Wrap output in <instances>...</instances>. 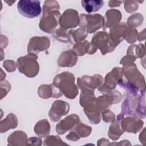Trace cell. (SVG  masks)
Listing matches in <instances>:
<instances>
[{
    "label": "cell",
    "mask_w": 146,
    "mask_h": 146,
    "mask_svg": "<svg viewBox=\"0 0 146 146\" xmlns=\"http://www.w3.org/2000/svg\"><path fill=\"white\" fill-rule=\"evenodd\" d=\"M59 5L56 1H46L43 7V17L40 20L39 27L43 31L50 33L58 25L57 19L60 13L58 10Z\"/></svg>",
    "instance_id": "1"
},
{
    "label": "cell",
    "mask_w": 146,
    "mask_h": 146,
    "mask_svg": "<svg viewBox=\"0 0 146 146\" xmlns=\"http://www.w3.org/2000/svg\"><path fill=\"white\" fill-rule=\"evenodd\" d=\"M74 76L70 72H62L54 78V84L67 98L73 99L78 93V90L74 83Z\"/></svg>",
    "instance_id": "2"
},
{
    "label": "cell",
    "mask_w": 146,
    "mask_h": 146,
    "mask_svg": "<svg viewBox=\"0 0 146 146\" xmlns=\"http://www.w3.org/2000/svg\"><path fill=\"white\" fill-rule=\"evenodd\" d=\"M37 56L34 54L21 57L17 60V66L21 72L26 76L33 78L38 74L39 65L36 59Z\"/></svg>",
    "instance_id": "3"
},
{
    "label": "cell",
    "mask_w": 146,
    "mask_h": 146,
    "mask_svg": "<svg viewBox=\"0 0 146 146\" xmlns=\"http://www.w3.org/2000/svg\"><path fill=\"white\" fill-rule=\"evenodd\" d=\"M17 8L22 15L29 18L39 16L42 11L39 1L21 0L18 2Z\"/></svg>",
    "instance_id": "4"
},
{
    "label": "cell",
    "mask_w": 146,
    "mask_h": 146,
    "mask_svg": "<svg viewBox=\"0 0 146 146\" xmlns=\"http://www.w3.org/2000/svg\"><path fill=\"white\" fill-rule=\"evenodd\" d=\"M80 22L79 25L86 29L87 31L90 33H94L98 29L101 28L104 23L103 17L99 14H82L80 15Z\"/></svg>",
    "instance_id": "5"
},
{
    "label": "cell",
    "mask_w": 146,
    "mask_h": 146,
    "mask_svg": "<svg viewBox=\"0 0 146 146\" xmlns=\"http://www.w3.org/2000/svg\"><path fill=\"white\" fill-rule=\"evenodd\" d=\"M78 12L74 9L66 10L59 19L62 27L64 28L75 27L79 24Z\"/></svg>",
    "instance_id": "6"
},
{
    "label": "cell",
    "mask_w": 146,
    "mask_h": 146,
    "mask_svg": "<svg viewBox=\"0 0 146 146\" xmlns=\"http://www.w3.org/2000/svg\"><path fill=\"white\" fill-rule=\"evenodd\" d=\"M69 111V104L66 102L57 100L54 103L49 112V116L52 121L59 120L61 116L65 115Z\"/></svg>",
    "instance_id": "7"
},
{
    "label": "cell",
    "mask_w": 146,
    "mask_h": 146,
    "mask_svg": "<svg viewBox=\"0 0 146 146\" xmlns=\"http://www.w3.org/2000/svg\"><path fill=\"white\" fill-rule=\"evenodd\" d=\"M49 40L45 37H34L30 40L28 46L29 52H36L43 51L48 48Z\"/></svg>",
    "instance_id": "8"
},
{
    "label": "cell",
    "mask_w": 146,
    "mask_h": 146,
    "mask_svg": "<svg viewBox=\"0 0 146 146\" xmlns=\"http://www.w3.org/2000/svg\"><path fill=\"white\" fill-rule=\"evenodd\" d=\"M108 41L107 33H103V31L99 32L96 35H95L92 39V43L98 46L100 50H102L103 54H105L110 51L107 45Z\"/></svg>",
    "instance_id": "9"
},
{
    "label": "cell",
    "mask_w": 146,
    "mask_h": 146,
    "mask_svg": "<svg viewBox=\"0 0 146 146\" xmlns=\"http://www.w3.org/2000/svg\"><path fill=\"white\" fill-rule=\"evenodd\" d=\"M121 15L120 11L116 9H111L106 12V26L111 27L117 24L121 19Z\"/></svg>",
    "instance_id": "10"
},
{
    "label": "cell",
    "mask_w": 146,
    "mask_h": 146,
    "mask_svg": "<svg viewBox=\"0 0 146 146\" xmlns=\"http://www.w3.org/2000/svg\"><path fill=\"white\" fill-rule=\"evenodd\" d=\"M82 6L88 13L98 11L103 5V1H82Z\"/></svg>",
    "instance_id": "11"
}]
</instances>
